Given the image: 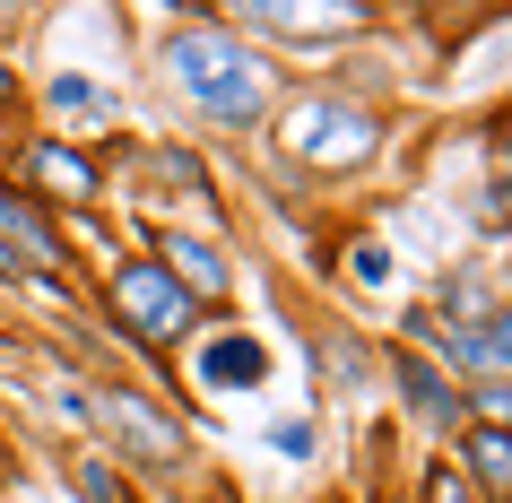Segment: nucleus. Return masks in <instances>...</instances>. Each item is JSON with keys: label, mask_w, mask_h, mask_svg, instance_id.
<instances>
[{"label": "nucleus", "mask_w": 512, "mask_h": 503, "mask_svg": "<svg viewBox=\"0 0 512 503\" xmlns=\"http://www.w3.org/2000/svg\"><path fill=\"white\" fill-rule=\"evenodd\" d=\"M174 79H183L191 96H200V113L226 122V131H243V122L261 113V70H252L226 35H209V27L174 35Z\"/></svg>", "instance_id": "obj_1"}, {"label": "nucleus", "mask_w": 512, "mask_h": 503, "mask_svg": "<svg viewBox=\"0 0 512 503\" xmlns=\"http://www.w3.org/2000/svg\"><path fill=\"white\" fill-rule=\"evenodd\" d=\"M113 313L131 321V339H148V347H165V339H183L191 321H200V304H191L183 287H174V278H165L157 261H122L113 269Z\"/></svg>", "instance_id": "obj_2"}, {"label": "nucleus", "mask_w": 512, "mask_h": 503, "mask_svg": "<svg viewBox=\"0 0 512 503\" xmlns=\"http://www.w3.org/2000/svg\"><path fill=\"white\" fill-rule=\"evenodd\" d=\"M287 148H296L304 165H365L382 148V122L365 105H296Z\"/></svg>", "instance_id": "obj_3"}, {"label": "nucleus", "mask_w": 512, "mask_h": 503, "mask_svg": "<svg viewBox=\"0 0 512 503\" xmlns=\"http://www.w3.org/2000/svg\"><path fill=\"white\" fill-rule=\"evenodd\" d=\"M0 252H9L18 269H44V278H53V269H70V252H61V235H53V217L35 209V200H18L9 183H0Z\"/></svg>", "instance_id": "obj_4"}, {"label": "nucleus", "mask_w": 512, "mask_h": 503, "mask_svg": "<svg viewBox=\"0 0 512 503\" xmlns=\"http://www.w3.org/2000/svg\"><path fill=\"white\" fill-rule=\"evenodd\" d=\"M96 417H105L113 434H122V443L139 451V460H183V434H174V425H165L157 408H148V399H131V391H105V408H96Z\"/></svg>", "instance_id": "obj_5"}, {"label": "nucleus", "mask_w": 512, "mask_h": 503, "mask_svg": "<svg viewBox=\"0 0 512 503\" xmlns=\"http://www.w3.org/2000/svg\"><path fill=\"white\" fill-rule=\"evenodd\" d=\"M27 174H35L44 191H53L61 209H79V200H96V165H87L79 148H61V139H35V148H27Z\"/></svg>", "instance_id": "obj_6"}, {"label": "nucleus", "mask_w": 512, "mask_h": 503, "mask_svg": "<svg viewBox=\"0 0 512 503\" xmlns=\"http://www.w3.org/2000/svg\"><path fill=\"white\" fill-rule=\"evenodd\" d=\"M157 269H165V278H174V287L191 295V304H217V295H226V261H217L209 243H191V235H165Z\"/></svg>", "instance_id": "obj_7"}, {"label": "nucleus", "mask_w": 512, "mask_h": 503, "mask_svg": "<svg viewBox=\"0 0 512 503\" xmlns=\"http://www.w3.org/2000/svg\"><path fill=\"white\" fill-rule=\"evenodd\" d=\"M391 373H400V399H408V417H426V425H460V391L443 382V373L426 365V356H391Z\"/></svg>", "instance_id": "obj_8"}, {"label": "nucleus", "mask_w": 512, "mask_h": 503, "mask_svg": "<svg viewBox=\"0 0 512 503\" xmlns=\"http://www.w3.org/2000/svg\"><path fill=\"white\" fill-rule=\"evenodd\" d=\"M434 347H443V365H469V373H486V382H504V365H512L504 313H486L478 330H452V339H434Z\"/></svg>", "instance_id": "obj_9"}, {"label": "nucleus", "mask_w": 512, "mask_h": 503, "mask_svg": "<svg viewBox=\"0 0 512 503\" xmlns=\"http://www.w3.org/2000/svg\"><path fill=\"white\" fill-rule=\"evenodd\" d=\"M460 477H469V486H486V495H504V486H512V443H504V425H469V434H460Z\"/></svg>", "instance_id": "obj_10"}, {"label": "nucleus", "mask_w": 512, "mask_h": 503, "mask_svg": "<svg viewBox=\"0 0 512 503\" xmlns=\"http://www.w3.org/2000/svg\"><path fill=\"white\" fill-rule=\"evenodd\" d=\"M252 27H278V35H356L365 9H252Z\"/></svg>", "instance_id": "obj_11"}, {"label": "nucleus", "mask_w": 512, "mask_h": 503, "mask_svg": "<svg viewBox=\"0 0 512 503\" xmlns=\"http://www.w3.org/2000/svg\"><path fill=\"white\" fill-rule=\"evenodd\" d=\"M200 373H209V382H261V373H270V356H261L252 339H235V347H209V356H200Z\"/></svg>", "instance_id": "obj_12"}, {"label": "nucleus", "mask_w": 512, "mask_h": 503, "mask_svg": "<svg viewBox=\"0 0 512 503\" xmlns=\"http://www.w3.org/2000/svg\"><path fill=\"white\" fill-rule=\"evenodd\" d=\"M79 495H87V503H122V477H113V460H79Z\"/></svg>", "instance_id": "obj_13"}, {"label": "nucleus", "mask_w": 512, "mask_h": 503, "mask_svg": "<svg viewBox=\"0 0 512 503\" xmlns=\"http://www.w3.org/2000/svg\"><path fill=\"white\" fill-rule=\"evenodd\" d=\"M426 503H469V477L443 460V469H426Z\"/></svg>", "instance_id": "obj_14"}, {"label": "nucleus", "mask_w": 512, "mask_h": 503, "mask_svg": "<svg viewBox=\"0 0 512 503\" xmlns=\"http://www.w3.org/2000/svg\"><path fill=\"white\" fill-rule=\"evenodd\" d=\"M313 443H322V434H313V425H304V417H287V425H278V451H287V460H304V451H313Z\"/></svg>", "instance_id": "obj_15"}, {"label": "nucleus", "mask_w": 512, "mask_h": 503, "mask_svg": "<svg viewBox=\"0 0 512 503\" xmlns=\"http://www.w3.org/2000/svg\"><path fill=\"white\" fill-rule=\"evenodd\" d=\"M53 105L61 113H87V105H96V87H87V79H53Z\"/></svg>", "instance_id": "obj_16"}, {"label": "nucleus", "mask_w": 512, "mask_h": 503, "mask_svg": "<svg viewBox=\"0 0 512 503\" xmlns=\"http://www.w3.org/2000/svg\"><path fill=\"white\" fill-rule=\"evenodd\" d=\"M356 278H365V287H382V278H391V252H374V243H356Z\"/></svg>", "instance_id": "obj_17"}, {"label": "nucleus", "mask_w": 512, "mask_h": 503, "mask_svg": "<svg viewBox=\"0 0 512 503\" xmlns=\"http://www.w3.org/2000/svg\"><path fill=\"white\" fill-rule=\"evenodd\" d=\"M9 96H18V79H9V61H0V105H9Z\"/></svg>", "instance_id": "obj_18"}]
</instances>
